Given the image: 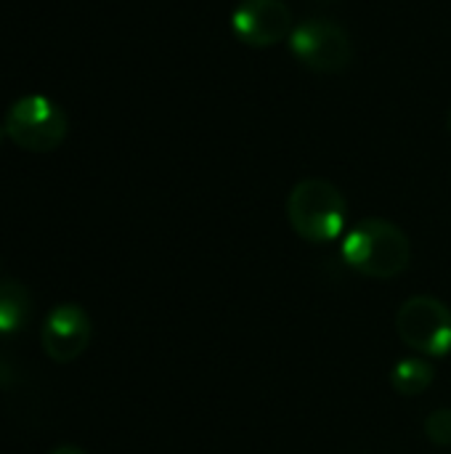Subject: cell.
Here are the masks:
<instances>
[{"label": "cell", "mask_w": 451, "mask_h": 454, "mask_svg": "<svg viewBox=\"0 0 451 454\" xmlns=\"http://www.w3.org/2000/svg\"><path fill=\"white\" fill-rule=\"evenodd\" d=\"M396 333L417 356L444 359L451 354V309L433 295H412L396 314Z\"/></svg>", "instance_id": "obj_4"}, {"label": "cell", "mask_w": 451, "mask_h": 454, "mask_svg": "<svg viewBox=\"0 0 451 454\" xmlns=\"http://www.w3.org/2000/svg\"><path fill=\"white\" fill-rule=\"evenodd\" d=\"M3 125L8 138L19 149L40 152V154L58 149L69 133V120L64 109L43 93H29L16 98L8 106Z\"/></svg>", "instance_id": "obj_3"}, {"label": "cell", "mask_w": 451, "mask_h": 454, "mask_svg": "<svg viewBox=\"0 0 451 454\" xmlns=\"http://www.w3.org/2000/svg\"><path fill=\"white\" fill-rule=\"evenodd\" d=\"M340 258L367 279H396L409 269L412 242L399 223L364 218L343 234Z\"/></svg>", "instance_id": "obj_1"}, {"label": "cell", "mask_w": 451, "mask_h": 454, "mask_svg": "<svg viewBox=\"0 0 451 454\" xmlns=\"http://www.w3.org/2000/svg\"><path fill=\"white\" fill-rule=\"evenodd\" d=\"M388 380H391V388L401 396H423L433 386L436 370L425 356H407L393 364Z\"/></svg>", "instance_id": "obj_9"}, {"label": "cell", "mask_w": 451, "mask_h": 454, "mask_svg": "<svg viewBox=\"0 0 451 454\" xmlns=\"http://www.w3.org/2000/svg\"><path fill=\"white\" fill-rule=\"evenodd\" d=\"M425 436L436 447H451V410H436L425 420Z\"/></svg>", "instance_id": "obj_10"}, {"label": "cell", "mask_w": 451, "mask_h": 454, "mask_svg": "<svg viewBox=\"0 0 451 454\" xmlns=\"http://www.w3.org/2000/svg\"><path fill=\"white\" fill-rule=\"evenodd\" d=\"M29 314H32L29 290L16 279L0 282V335L21 333L29 322Z\"/></svg>", "instance_id": "obj_8"}, {"label": "cell", "mask_w": 451, "mask_h": 454, "mask_svg": "<svg viewBox=\"0 0 451 454\" xmlns=\"http://www.w3.org/2000/svg\"><path fill=\"white\" fill-rule=\"evenodd\" d=\"M447 128H449V133H451V109H449V117H447Z\"/></svg>", "instance_id": "obj_13"}, {"label": "cell", "mask_w": 451, "mask_h": 454, "mask_svg": "<svg viewBox=\"0 0 451 454\" xmlns=\"http://www.w3.org/2000/svg\"><path fill=\"white\" fill-rule=\"evenodd\" d=\"M90 335H93V325L85 309L77 303H61L48 311L40 340L51 362L69 364L85 354V348L90 346Z\"/></svg>", "instance_id": "obj_7"}, {"label": "cell", "mask_w": 451, "mask_h": 454, "mask_svg": "<svg viewBox=\"0 0 451 454\" xmlns=\"http://www.w3.org/2000/svg\"><path fill=\"white\" fill-rule=\"evenodd\" d=\"M48 454H88V452H85V450H80V447H69V444H64V447L51 450Z\"/></svg>", "instance_id": "obj_11"}, {"label": "cell", "mask_w": 451, "mask_h": 454, "mask_svg": "<svg viewBox=\"0 0 451 454\" xmlns=\"http://www.w3.org/2000/svg\"><path fill=\"white\" fill-rule=\"evenodd\" d=\"M292 29V11L284 0H239L231 11V32L250 48H271L290 40Z\"/></svg>", "instance_id": "obj_6"}, {"label": "cell", "mask_w": 451, "mask_h": 454, "mask_svg": "<svg viewBox=\"0 0 451 454\" xmlns=\"http://www.w3.org/2000/svg\"><path fill=\"white\" fill-rule=\"evenodd\" d=\"M287 43H290L292 56L306 69L319 72V74L343 72L354 61V40H351L348 29L332 19L311 16V19L295 24Z\"/></svg>", "instance_id": "obj_5"}, {"label": "cell", "mask_w": 451, "mask_h": 454, "mask_svg": "<svg viewBox=\"0 0 451 454\" xmlns=\"http://www.w3.org/2000/svg\"><path fill=\"white\" fill-rule=\"evenodd\" d=\"M3 138H8V133H5V125H0V144H3Z\"/></svg>", "instance_id": "obj_12"}, {"label": "cell", "mask_w": 451, "mask_h": 454, "mask_svg": "<svg viewBox=\"0 0 451 454\" xmlns=\"http://www.w3.org/2000/svg\"><path fill=\"white\" fill-rule=\"evenodd\" d=\"M287 221L300 239L311 245H327L343 237L348 205L332 181L303 178L287 197Z\"/></svg>", "instance_id": "obj_2"}]
</instances>
